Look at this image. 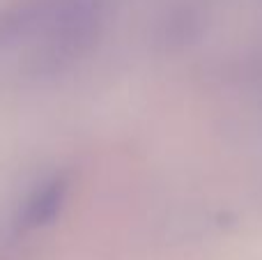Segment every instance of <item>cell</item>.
<instances>
[{"instance_id":"1","label":"cell","mask_w":262,"mask_h":260,"mask_svg":"<svg viewBox=\"0 0 262 260\" xmlns=\"http://www.w3.org/2000/svg\"><path fill=\"white\" fill-rule=\"evenodd\" d=\"M62 196H64V184L53 180L51 184H46L41 191L35 193L30 203L26 207V221L30 226H39L44 221H49L51 216L58 212L60 203H62Z\"/></svg>"}]
</instances>
